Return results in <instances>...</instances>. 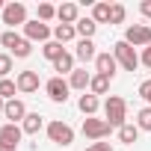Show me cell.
Wrapping results in <instances>:
<instances>
[{
  "label": "cell",
  "mask_w": 151,
  "mask_h": 151,
  "mask_svg": "<svg viewBox=\"0 0 151 151\" xmlns=\"http://www.w3.org/2000/svg\"><path fill=\"white\" fill-rule=\"evenodd\" d=\"M0 45L9 50V56L15 53L18 59H27V56L33 53V42H27V39H24V36H18L15 30H6L3 36H0Z\"/></svg>",
  "instance_id": "6da1fadb"
},
{
  "label": "cell",
  "mask_w": 151,
  "mask_h": 151,
  "mask_svg": "<svg viewBox=\"0 0 151 151\" xmlns=\"http://www.w3.org/2000/svg\"><path fill=\"white\" fill-rule=\"evenodd\" d=\"M104 116H107L110 127H122V124H127V104H124V98L110 95L107 104H104Z\"/></svg>",
  "instance_id": "7a4b0ae2"
},
{
  "label": "cell",
  "mask_w": 151,
  "mask_h": 151,
  "mask_svg": "<svg viewBox=\"0 0 151 151\" xmlns=\"http://www.w3.org/2000/svg\"><path fill=\"white\" fill-rule=\"evenodd\" d=\"M113 56H116V62H119L124 71H136V68H139V53H136L124 39L113 45Z\"/></svg>",
  "instance_id": "3957f363"
},
{
  "label": "cell",
  "mask_w": 151,
  "mask_h": 151,
  "mask_svg": "<svg viewBox=\"0 0 151 151\" xmlns=\"http://www.w3.org/2000/svg\"><path fill=\"white\" fill-rule=\"evenodd\" d=\"M110 122L107 119H95V116H89V119H83V136L86 139H92V142H104L107 136H110Z\"/></svg>",
  "instance_id": "277c9868"
},
{
  "label": "cell",
  "mask_w": 151,
  "mask_h": 151,
  "mask_svg": "<svg viewBox=\"0 0 151 151\" xmlns=\"http://www.w3.org/2000/svg\"><path fill=\"white\" fill-rule=\"evenodd\" d=\"M47 139L53 142V145H62V148H68L71 142H74V130H71V124H65V122H50L47 124Z\"/></svg>",
  "instance_id": "5b68a950"
},
{
  "label": "cell",
  "mask_w": 151,
  "mask_h": 151,
  "mask_svg": "<svg viewBox=\"0 0 151 151\" xmlns=\"http://www.w3.org/2000/svg\"><path fill=\"white\" fill-rule=\"evenodd\" d=\"M124 42L130 47H148L151 45V27L148 24H130L124 30Z\"/></svg>",
  "instance_id": "8992f818"
},
{
  "label": "cell",
  "mask_w": 151,
  "mask_h": 151,
  "mask_svg": "<svg viewBox=\"0 0 151 151\" xmlns=\"http://www.w3.org/2000/svg\"><path fill=\"white\" fill-rule=\"evenodd\" d=\"M45 92H47V98H50L53 104H65L71 86H68V80H62V77H50V80L45 83Z\"/></svg>",
  "instance_id": "52a82bcc"
},
{
  "label": "cell",
  "mask_w": 151,
  "mask_h": 151,
  "mask_svg": "<svg viewBox=\"0 0 151 151\" xmlns=\"http://www.w3.org/2000/svg\"><path fill=\"white\" fill-rule=\"evenodd\" d=\"M3 24H6L9 30H15L18 24L24 27V24H27V6H24V3H6V9H3Z\"/></svg>",
  "instance_id": "ba28073f"
},
{
  "label": "cell",
  "mask_w": 151,
  "mask_h": 151,
  "mask_svg": "<svg viewBox=\"0 0 151 151\" xmlns=\"http://www.w3.org/2000/svg\"><path fill=\"white\" fill-rule=\"evenodd\" d=\"M24 39H27V42H42V45H45V42H50V27L42 24L39 18H36V21H27V24H24Z\"/></svg>",
  "instance_id": "9c48e42d"
},
{
  "label": "cell",
  "mask_w": 151,
  "mask_h": 151,
  "mask_svg": "<svg viewBox=\"0 0 151 151\" xmlns=\"http://www.w3.org/2000/svg\"><path fill=\"white\" fill-rule=\"evenodd\" d=\"M116 68H119V62H116L113 53H107V50L98 53V59H95V71H98V74H104V77L113 80V77H116Z\"/></svg>",
  "instance_id": "30bf717a"
},
{
  "label": "cell",
  "mask_w": 151,
  "mask_h": 151,
  "mask_svg": "<svg viewBox=\"0 0 151 151\" xmlns=\"http://www.w3.org/2000/svg\"><path fill=\"white\" fill-rule=\"evenodd\" d=\"M3 119H9L12 124H21V122L27 119V107H24V101H18V98L6 101V110H3Z\"/></svg>",
  "instance_id": "8fae6325"
},
{
  "label": "cell",
  "mask_w": 151,
  "mask_h": 151,
  "mask_svg": "<svg viewBox=\"0 0 151 151\" xmlns=\"http://www.w3.org/2000/svg\"><path fill=\"white\" fill-rule=\"evenodd\" d=\"M74 59H80V62H95V59H98L95 42H92V39H80L77 47H74Z\"/></svg>",
  "instance_id": "7c38bea8"
},
{
  "label": "cell",
  "mask_w": 151,
  "mask_h": 151,
  "mask_svg": "<svg viewBox=\"0 0 151 151\" xmlns=\"http://www.w3.org/2000/svg\"><path fill=\"white\" fill-rule=\"evenodd\" d=\"M15 83H18V92L30 95V92H36V89H39V83H42V80H39V71H21Z\"/></svg>",
  "instance_id": "4fadbf2b"
},
{
  "label": "cell",
  "mask_w": 151,
  "mask_h": 151,
  "mask_svg": "<svg viewBox=\"0 0 151 151\" xmlns=\"http://www.w3.org/2000/svg\"><path fill=\"white\" fill-rule=\"evenodd\" d=\"M21 139H24V127H21V124L6 122L3 127H0V142H6V145H18Z\"/></svg>",
  "instance_id": "5bb4252c"
},
{
  "label": "cell",
  "mask_w": 151,
  "mask_h": 151,
  "mask_svg": "<svg viewBox=\"0 0 151 151\" xmlns=\"http://www.w3.org/2000/svg\"><path fill=\"white\" fill-rule=\"evenodd\" d=\"M56 18H59V24H77L80 21V9H77V3H62L59 9H56Z\"/></svg>",
  "instance_id": "9a60e30c"
},
{
  "label": "cell",
  "mask_w": 151,
  "mask_h": 151,
  "mask_svg": "<svg viewBox=\"0 0 151 151\" xmlns=\"http://www.w3.org/2000/svg\"><path fill=\"white\" fill-rule=\"evenodd\" d=\"M89 83H92V74H89L86 68H74L71 77H68V86H71V89H83V92H86Z\"/></svg>",
  "instance_id": "2e32d148"
},
{
  "label": "cell",
  "mask_w": 151,
  "mask_h": 151,
  "mask_svg": "<svg viewBox=\"0 0 151 151\" xmlns=\"http://www.w3.org/2000/svg\"><path fill=\"white\" fill-rule=\"evenodd\" d=\"M77 107H80V113L89 119V116H95V113H98L101 101H98V95H92V92L86 95V92H83V95H80V101H77Z\"/></svg>",
  "instance_id": "e0dca14e"
},
{
  "label": "cell",
  "mask_w": 151,
  "mask_h": 151,
  "mask_svg": "<svg viewBox=\"0 0 151 151\" xmlns=\"http://www.w3.org/2000/svg\"><path fill=\"white\" fill-rule=\"evenodd\" d=\"M71 39H77V30H74L71 24H56V27H53V42L68 45Z\"/></svg>",
  "instance_id": "ac0fdd59"
},
{
  "label": "cell",
  "mask_w": 151,
  "mask_h": 151,
  "mask_svg": "<svg viewBox=\"0 0 151 151\" xmlns=\"http://www.w3.org/2000/svg\"><path fill=\"white\" fill-rule=\"evenodd\" d=\"M21 127H24V133H27V136H36V133L45 127V122H42V116H39V113H27V119L21 122Z\"/></svg>",
  "instance_id": "d6986e66"
},
{
  "label": "cell",
  "mask_w": 151,
  "mask_h": 151,
  "mask_svg": "<svg viewBox=\"0 0 151 151\" xmlns=\"http://www.w3.org/2000/svg\"><path fill=\"white\" fill-rule=\"evenodd\" d=\"M53 71H56V77H62V74H71V71H74V56L65 50V53L53 62Z\"/></svg>",
  "instance_id": "ffe728a7"
},
{
  "label": "cell",
  "mask_w": 151,
  "mask_h": 151,
  "mask_svg": "<svg viewBox=\"0 0 151 151\" xmlns=\"http://www.w3.org/2000/svg\"><path fill=\"white\" fill-rule=\"evenodd\" d=\"M74 30H77V36H80V39H92V36H95V30H98V24H95L92 18H80L77 24H74Z\"/></svg>",
  "instance_id": "44dd1931"
},
{
  "label": "cell",
  "mask_w": 151,
  "mask_h": 151,
  "mask_svg": "<svg viewBox=\"0 0 151 151\" xmlns=\"http://www.w3.org/2000/svg\"><path fill=\"white\" fill-rule=\"evenodd\" d=\"M42 53H45V59L56 62V59H59V56L65 53V47H62L59 42H53V39H50V42H45V45H42Z\"/></svg>",
  "instance_id": "7402d4cb"
},
{
  "label": "cell",
  "mask_w": 151,
  "mask_h": 151,
  "mask_svg": "<svg viewBox=\"0 0 151 151\" xmlns=\"http://www.w3.org/2000/svg\"><path fill=\"white\" fill-rule=\"evenodd\" d=\"M119 139H122L124 145H133V142L139 139V127H136V124H130V122H127V124H122V127H119Z\"/></svg>",
  "instance_id": "603a6c76"
},
{
  "label": "cell",
  "mask_w": 151,
  "mask_h": 151,
  "mask_svg": "<svg viewBox=\"0 0 151 151\" xmlns=\"http://www.w3.org/2000/svg\"><path fill=\"white\" fill-rule=\"evenodd\" d=\"M107 89H110V77H104V74H92L89 92L92 95H107Z\"/></svg>",
  "instance_id": "cb8c5ba5"
},
{
  "label": "cell",
  "mask_w": 151,
  "mask_h": 151,
  "mask_svg": "<svg viewBox=\"0 0 151 151\" xmlns=\"http://www.w3.org/2000/svg\"><path fill=\"white\" fill-rule=\"evenodd\" d=\"M92 21L95 24H110V3H95L92 6Z\"/></svg>",
  "instance_id": "d4e9b609"
},
{
  "label": "cell",
  "mask_w": 151,
  "mask_h": 151,
  "mask_svg": "<svg viewBox=\"0 0 151 151\" xmlns=\"http://www.w3.org/2000/svg\"><path fill=\"white\" fill-rule=\"evenodd\" d=\"M15 92H18V83L15 80H0V98H3V101H12Z\"/></svg>",
  "instance_id": "484cf974"
},
{
  "label": "cell",
  "mask_w": 151,
  "mask_h": 151,
  "mask_svg": "<svg viewBox=\"0 0 151 151\" xmlns=\"http://www.w3.org/2000/svg\"><path fill=\"white\" fill-rule=\"evenodd\" d=\"M136 127L139 130H151V107H142L136 113Z\"/></svg>",
  "instance_id": "4316f807"
},
{
  "label": "cell",
  "mask_w": 151,
  "mask_h": 151,
  "mask_svg": "<svg viewBox=\"0 0 151 151\" xmlns=\"http://www.w3.org/2000/svg\"><path fill=\"white\" fill-rule=\"evenodd\" d=\"M124 18H127V9H124L122 3H113V6H110V24H122Z\"/></svg>",
  "instance_id": "83f0119b"
},
{
  "label": "cell",
  "mask_w": 151,
  "mask_h": 151,
  "mask_svg": "<svg viewBox=\"0 0 151 151\" xmlns=\"http://www.w3.org/2000/svg\"><path fill=\"white\" fill-rule=\"evenodd\" d=\"M9 71H12V56L0 53V80H9Z\"/></svg>",
  "instance_id": "f1b7e54d"
},
{
  "label": "cell",
  "mask_w": 151,
  "mask_h": 151,
  "mask_svg": "<svg viewBox=\"0 0 151 151\" xmlns=\"http://www.w3.org/2000/svg\"><path fill=\"white\" fill-rule=\"evenodd\" d=\"M50 18H56V9H53L50 3H39V21H42V24H47Z\"/></svg>",
  "instance_id": "f546056e"
},
{
  "label": "cell",
  "mask_w": 151,
  "mask_h": 151,
  "mask_svg": "<svg viewBox=\"0 0 151 151\" xmlns=\"http://www.w3.org/2000/svg\"><path fill=\"white\" fill-rule=\"evenodd\" d=\"M139 98L151 107V80H142V83H139Z\"/></svg>",
  "instance_id": "4dcf8cb0"
},
{
  "label": "cell",
  "mask_w": 151,
  "mask_h": 151,
  "mask_svg": "<svg viewBox=\"0 0 151 151\" xmlns=\"http://www.w3.org/2000/svg\"><path fill=\"white\" fill-rule=\"evenodd\" d=\"M86 151H113V145L110 142H92V145H86Z\"/></svg>",
  "instance_id": "1f68e13d"
},
{
  "label": "cell",
  "mask_w": 151,
  "mask_h": 151,
  "mask_svg": "<svg viewBox=\"0 0 151 151\" xmlns=\"http://www.w3.org/2000/svg\"><path fill=\"white\" fill-rule=\"evenodd\" d=\"M139 62H142L145 68H151V45H148V47L142 50V56H139Z\"/></svg>",
  "instance_id": "d6a6232c"
},
{
  "label": "cell",
  "mask_w": 151,
  "mask_h": 151,
  "mask_svg": "<svg viewBox=\"0 0 151 151\" xmlns=\"http://www.w3.org/2000/svg\"><path fill=\"white\" fill-rule=\"evenodd\" d=\"M139 12H142V15H145V18L151 21V0H142V6H139Z\"/></svg>",
  "instance_id": "836d02e7"
},
{
  "label": "cell",
  "mask_w": 151,
  "mask_h": 151,
  "mask_svg": "<svg viewBox=\"0 0 151 151\" xmlns=\"http://www.w3.org/2000/svg\"><path fill=\"white\" fill-rule=\"evenodd\" d=\"M0 151H18V145H6V142H0Z\"/></svg>",
  "instance_id": "e575fe53"
},
{
  "label": "cell",
  "mask_w": 151,
  "mask_h": 151,
  "mask_svg": "<svg viewBox=\"0 0 151 151\" xmlns=\"http://www.w3.org/2000/svg\"><path fill=\"white\" fill-rule=\"evenodd\" d=\"M3 110H6V101H3V98H0V116H3Z\"/></svg>",
  "instance_id": "d590c367"
},
{
  "label": "cell",
  "mask_w": 151,
  "mask_h": 151,
  "mask_svg": "<svg viewBox=\"0 0 151 151\" xmlns=\"http://www.w3.org/2000/svg\"><path fill=\"white\" fill-rule=\"evenodd\" d=\"M3 9H6V3H3V0H0V12H3Z\"/></svg>",
  "instance_id": "8d00e7d4"
}]
</instances>
